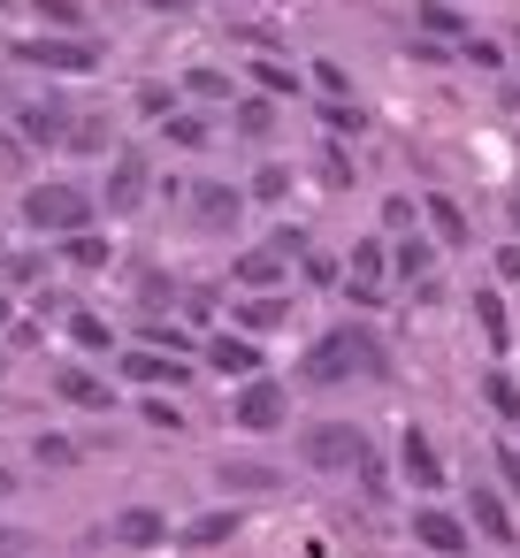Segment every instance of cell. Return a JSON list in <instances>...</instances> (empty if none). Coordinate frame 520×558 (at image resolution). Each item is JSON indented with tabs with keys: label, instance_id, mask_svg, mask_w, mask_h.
I'll return each instance as SVG.
<instances>
[{
	"label": "cell",
	"instance_id": "cell-1",
	"mask_svg": "<svg viewBox=\"0 0 520 558\" xmlns=\"http://www.w3.org/2000/svg\"><path fill=\"white\" fill-rule=\"evenodd\" d=\"M390 375V352L367 322H329L306 352H299V383L306 390H337V383H383Z\"/></svg>",
	"mask_w": 520,
	"mask_h": 558
},
{
	"label": "cell",
	"instance_id": "cell-2",
	"mask_svg": "<svg viewBox=\"0 0 520 558\" xmlns=\"http://www.w3.org/2000/svg\"><path fill=\"white\" fill-rule=\"evenodd\" d=\"M24 222L62 245V238H77V230L100 222V192H85V184H70V177H47V184L24 192Z\"/></svg>",
	"mask_w": 520,
	"mask_h": 558
},
{
	"label": "cell",
	"instance_id": "cell-3",
	"mask_svg": "<svg viewBox=\"0 0 520 558\" xmlns=\"http://www.w3.org/2000/svg\"><path fill=\"white\" fill-rule=\"evenodd\" d=\"M154 192H161L154 154H146V146H116V154H108V177H100V215H108V222H131Z\"/></svg>",
	"mask_w": 520,
	"mask_h": 558
},
{
	"label": "cell",
	"instance_id": "cell-4",
	"mask_svg": "<svg viewBox=\"0 0 520 558\" xmlns=\"http://www.w3.org/2000/svg\"><path fill=\"white\" fill-rule=\"evenodd\" d=\"M299 466L306 474H360L367 466V428L360 421H306L299 428Z\"/></svg>",
	"mask_w": 520,
	"mask_h": 558
},
{
	"label": "cell",
	"instance_id": "cell-5",
	"mask_svg": "<svg viewBox=\"0 0 520 558\" xmlns=\"http://www.w3.org/2000/svg\"><path fill=\"white\" fill-rule=\"evenodd\" d=\"M230 428H245V436H276V428H291V383H276V375L238 383V390H230Z\"/></svg>",
	"mask_w": 520,
	"mask_h": 558
},
{
	"label": "cell",
	"instance_id": "cell-6",
	"mask_svg": "<svg viewBox=\"0 0 520 558\" xmlns=\"http://www.w3.org/2000/svg\"><path fill=\"white\" fill-rule=\"evenodd\" d=\"M16 62H32L47 77H93L108 62V47L100 39H16Z\"/></svg>",
	"mask_w": 520,
	"mask_h": 558
},
{
	"label": "cell",
	"instance_id": "cell-7",
	"mask_svg": "<svg viewBox=\"0 0 520 558\" xmlns=\"http://www.w3.org/2000/svg\"><path fill=\"white\" fill-rule=\"evenodd\" d=\"M352 306H383L390 299V238L375 230V238H360L352 245V260H344V283H337Z\"/></svg>",
	"mask_w": 520,
	"mask_h": 558
},
{
	"label": "cell",
	"instance_id": "cell-8",
	"mask_svg": "<svg viewBox=\"0 0 520 558\" xmlns=\"http://www.w3.org/2000/svg\"><path fill=\"white\" fill-rule=\"evenodd\" d=\"M199 367L222 375V383H253L261 375V344L245 329H215V337H199Z\"/></svg>",
	"mask_w": 520,
	"mask_h": 558
},
{
	"label": "cell",
	"instance_id": "cell-9",
	"mask_svg": "<svg viewBox=\"0 0 520 558\" xmlns=\"http://www.w3.org/2000/svg\"><path fill=\"white\" fill-rule=\"evenodd\" d=\"M55 398L62 405H77V413H108L116 405V375H100V367H85V360H55Z\"/></svg>",
	"mask_w": 520,
	"mask_h": 558
},
{
	"label": "cell",
	"instance_id": "cell-10",
	"mask_svg": "<svg viewBox=\"0 0 520 558\" xmlns=\"http://www.w3.org/2000/svg\"><path fill=\"white\" fill-rule=\"evenodd\" d=\"M230 291H245V299H268V291H291V260H283L276 245H245V253L230 260Z\"/></svg>",
	"mask_w": 520,
	"mask_h": 558
},
{
	"label": "cell",
	"instance_id": "cell-11",
	"mask_svg": "<svg viewBox=\"0 0 520 558\" xmlns=\"http://www.w3.org/2000/svg\"><path fill=\"white\" fill-rule=\"evenodd\" d=\"M123 383H138V390H177V383H192V360L184 352H154V344H123Z\"/></svg>",
	"mask_w": 520,
	"mask_h": 558
},
{
	"label": "cell",
	"instance_id": "cell-12",
	"mask_svg": "<svg viewBox=\"0 0 520 558\" xmlns=\"http://www.w3.org/2000/svg\"><path fill=\"white\" fill-rule=\"evenodd\" d=\"M467 527H474L482 543H497V550H512V543H520V527H512V497H505V489H489V482H474V489H467Z\"/></svg>",
	"mask_w": 520,
	"mask_h": 558
},
{
	"label": "cell",
	"instance_id": "cell-13",
	"mask_svg": "<svg viewBox=\"0 0 520 558\" xmlns=\"http://www.w3.org/2000/svg\"><path fill=\"white\" fill-rule=\"evenodd\" d=\"M413 543L436 550V558H467L474 550V527L459 512H444V505H413Z\"/></svg>",
	"mask_w": 520,
	"mask_h": 558
},
{
	"label": "cell",
	"instance_id": "cell-14",
	"mask_svg": "<svg viewBox=\"0 0 520 558\" xmlns=\"http://www.w3.org/2000/svg\"><path fill=\"white\" fill-rule=\"evenodd\" d=\"M70 123H77V116H70V100H55V93L16 108V138H24V146H70Z\"/></svg>",
	"mask_w": 520,
	"mask_h": 558
},
{
	"label": "cell",
	"instance_id": "cell-15",
	"mask_svg": "<svg viewBox=\"0 0 520 558\" xmlns=\"http://www.w3.org/2000/svg\"><path fill=\"white\" fill-rule=\"evenodd\" d=\"M398 474H406V482H413L421 497H436V489H444V459H436V436H428V428H413V421H406V436H398Z\"/></svg>",
	"mask_w": 520,
	"mask_h": 558
},
{
	"label": "cell",
	"instance_id": "cell-16",
	"mask_svg": "<svg viewBox=\"0 0 520 558\" xmlns=\"http://www.w3.org/2000/svg\"><path fill=\"white\" fill-rule=\"evenodd\" d=\"M100 527H108L116 550H154V543H169V512H154V505H123V512L100 520Z\"/></svg>",
	"mask_w": 520,
	"mask_h": 558
},
{
	"label": "cell",
	"instance_id": "cell-17",
	"mask_svg": "<svg viewBox=\"0 0 520 558\" xmlns=\"http://www.w3.org/2000/svg\"><path fill=\"white\" fill-rule=\"evenodd\" d=\"M184 199H192V222H199V230H230V222L253 207V199H245V184H192Z\"/></svg>",
	"mask_w": 520,
	"mask_h": 558
},
{
	"label": "cell",
	"instance_id": "cell-18",
	"mask_svg": "<svg viewBox=\"0 0 520 558\" xmlns=\"http://www.w3.org/2000/svg\"><path fill=\"white\" fill-rule=\"evenodd\" d=\"M421 222H428V238H436L444 253L474 245V222H467V207H459L451 192H428V199H421Z\"/></svg>",
	"mask_w": 520,
	"mask_h": 558
},
{
	"label": "cell",
	"instance_id": "cell-19",
	"mask_svg": "<svg viewBox=\"0 0 520 558\" xmlns=\"http://www.w3.org/2000/svg\"><path fill=\"white\" fill-rule=\"evenodd\" d=\"M215 489L222 497H268V489H283V466H268V459H222Z\"/></svg>",
	"mask_w": 520,
	"mask_h": 558
},
{
	"label": "cell",
	"instance_id": "cell-20",
	"mask_svg": "<svg viewBox=\"0 0 520 558\" xmlns=\"http://www.w3.org/2000/svg\"><path fill=\"white\" fill-rule=\"evenodd\" d=\"M413 32H428V47H451V54L474 39V24L451 9V0H413Z\"/></svg>",
	"mask_w": 520,
	"mask_h": 558
},
{
	"label": "cell",
	"instance_id": "cell-21",
	"mask_svg": "<svg viewBox=\"0 0 520 558\" xmlns=\"http://www.w3.org/2000/svg\"><path fill=\"white\" fill-rule=\"evenodd\" d=\"M291 322V291H268V299H230V329L245 337H276Z\"/></svg>",
	"mask_w": 520,
	"mask_h": 558
},
{
	"label": "cell",
	"instance_id": "cell-22",
	"mask_svg": "<svg viewBox=\"0 0 520 558\" xmlns=\"http://www.w3.org/2000/svg\"><path fill=\"white\" fill-rule=\"evenodd\" d=\"M428 268H436V238H421V230H413V238H398V245H390V283H413V291L428 299Z\"/></svg>",
	"mask_w": 520,
	"mask_h": 558
},
{
	"label": "cell",
	"instance_id": "cell-23",
	"mask_svg": "<svg viewBox=\"0 0 520 558\" xmlns=\"http://www.w3.org/2000/svg\"><path fill=\"white\" fill-rule=\"evenodd\" d=\"M62 337H70V352H85V360H108V352H116V329H108V314H93V306H70V314H62Z\"/></svg>",
	"mask_w": 520,
	"mask_h": 558
},
{
	"label": "cell",
	"instance_id": "cell-24",
	"mask_svg": "<svg viewBox=\"0 0 520 558\" xmlns=\"http://www.w3.org/2000/svg\"><path fill=\"white\" fill-rule=\"evenodd\" d=\"M55 253H62V268H77V276H108V268H116V238H100V230H77V238H62Z\"/></svg>",
	"mask_w": 520,
	"mask_h": 558
},
{
	"label": "cell",
	"instance_id": "cell-25",
	"mask_svg": "<svg viewBox=\"0 0 520 558\" xmlns=\"http://www.w3.org/2000/svg\"><path fill=\"white\" fill-rule=\"evenodd\" d=\"M230 131H238L245 146H268V138H276V100H268V93H245V100L230 108Z\"/></svg>",
	"mask_w": 520,
	"mask_h": 558
},
{
	"label": "cell",
	"instance_id": "cell-26",
	"mask_svg": "<svg viewBox=\"0 0 520 558\" xmlns=\"http://www.w3.org/2000/svg\"><path fill=\"white\" fill-rule=\"evenodd\" d=\"M474 329H482V344H489V352H497V360H505V352H512V322H505V299H497V291H489V283H482V291H474Z\"/></svg>",
	"mask_w": 520,
	"mask_h": 558
},
{
	"label": "cell",
	"instance_id": "cell-27",
	"mask_svg": "<svg viewBox=\"0 0 520 558\" xmlns=\"http://www.w3.org/2000/svg\"><path fill=\"white\" fill-rule=\"evenodd\" d=\"M253 85H261L268 100H299V93H306V70H291L283 54H261V62H253Z\"/></svg>",
	"mask_w": 520,
	"mask_h": 558
},
{
	"label": "cell",
	"instance_id": "cell-28",
	"mask_svg": "<svg viewBox=\"0 0 520 558\" xmlns=\"http://www.w3.org/2000/svg\"><path fill=\"white\" fill-rule=\"evenodd\" d=\"M238 527H245V520H238V505H230V512L215 505V512H199V520H184V550H215V543H230Z\"/></svg>",
	"mask_w": 520,
	"mask_h": 558
},
{
	"label": "cell",
	"instance_id": "cell-29",
	"mask_svg": "<svg viewBox=\"0 0 520 558\" xmlns=\"http://www.w3.org/2000/svg\"><path fill=\"white\" fill-rule=\"evenodd\" d=\"M177 85H184L192 100H222V108H238V100H245V93H238V77H230V70H207V62H199V70H184Z\"/></svg>",
	"mask_w": 520,
	"mask_h": 558
},
{
	"label": "cell",
	"instance_id": "cell-30",
	"mask_svg": "<svg viewBox=\"0 0 520 558\" xmlns=\"http://www.w3.org/2000/svg\"><path fill=\"white\" fill-rule=\"evenodd\" d=\"M245 199H253V207H283V199H291V161H261V169L245 177Z\"/></svg>",
	"mask_w": 520,
	"mask_h": 558
},
{
	"label": "cell",
	"instance_id": "cell-31",
	"mask_svg": "<svg viewBox=\"0 0 520 558\" xmlns=\"http://www.w3.org/2000/svg\"><path fill=\"white\" fill-rule=\"evenodd\" d=\"M62 154H116V123H108V116H77Z\"/></svg>",
	"mask_w": 520,
	"mask_h": 558
},
{
	"label": "cell",
	"instance_id": "cell-32",
	"mask_svg": "<svg viewBox=\"0 0 520 558\" xmlns=\"http://www.w3.org/2000/svg\"><path fill=\"white\" fill-rule=\"evenodd\" d=\"M482 405H489V413L512 428V421H520V383H512L505 367H489V375H482Z\"/></svg>",
	"mask_w": 520,
	"mask_h": 558
},
{
	"label": "cell",
	"instance_id": "cell-33",
	"mask_svg": "<svg viewBox=\"0 0 520 558\" xmlns=\"http://www.w3.org/2000/svg\"><path fill=\"white\" fill-rule=\"evenodd\" d=\"M32 459H39L47 474H70V466L85 459V444H70V436H47V428H39V436H32Z\"/></svg>",
	"mask_w": 520,
	"mask_h": 558
},
{
	"label": "cell",
	"instance_id": "cell-34",
	"mask_svg": "<svg viewBox=\"0 0 520 558\" xmlns=\"http://www.w3.org/2000/svg\"><path fill=\"white\" fill-rule=\"evenodd\" d=\"M177 100H184V85H161V77H146V85H138V116H146V123H169V116H177Z\"/></svg>",
	"mask_w": 520,
	"mask_h": 558
},
{
	"label": "cell",
	"instance_id": "cell-35",
	"mask_svg": "<svg viewBox=\"0 0 520 558\" xmlns=\"http://www.w3.org/2000/svg\"><path fill=\"white\" fill-rule=\"evenodd\" d=\"M138 421H146V428H169V436H177V428H184V405H177L169 390H146V398H138Z\"/></svg>",
	"mask_w": 520,
	"mask_h": 558
},
{
	"label": "cell",
	"instance_id": "cell-36",
	"mask_svg": "<svg viewBox=\"0 0 520 558\" xmlns=\"http://www.w3.org/2000/svg\"><path fill=\"white\" fill-rule=\"evenodd\" d=\"M413 230H421V207H413L406 192H390V199H383V238H413Z\"/></svg>",
	"mask_w": 520,
	"mask_h": 558
},
{
	"label": "cell",
	"instance_id": "cell-37",
	"mask_svg": "<svg viewBox=\"0 0 520 558\" xmlns=\"http://www.w3.org/2000/svg\"><path fill=\"white\" fill-rule=\"evenodd\" d=\"M47 276V253H0V283H39Z\"/></svg>",
	"mask_w": 520,
	"mask_h": 558
},
{
	"label": "cell",
	"instance_id": "cell-38",
	"mask_svg": "<svg viewBox=\"0 0 520 558\" xmlns=\"http://www.w3.org/2000/svg\"><path fill=\"white\" fill-rule=\"evenodd\" d=\"M161 131H169V146H184V154H199V146H207V123H199V116H184V108H177Z\"/></svg>",
	"mask_w": 520,
	"mask_h": 558
},
{
	"label": "cell",
	"instance_id": "cell-39",
	"mask_svg": "<svg viewBox=\"0 0 520 558\" xmlns=\"http://www.w3.org/2000/svg\"><path fill=\"white\" fill-rule=\"evenodd\" d=\"M306 85H322L329 100H352V77H344L337 62H314V70H306Z\"/></svg>",
	"mask_w": 520,
	"mask_h": 558
},
{
	"label": "cell",
	"instance_id": "cell-40",
	"mask_svg": "<svg viewBox=\"0 0 520 558\" xmlns=\"http://www.w3.org/2000/svg\"><path fill=\"white\" fill-rule=\"evenodd\" d=\"M322 123H329V131H352V138L367 131V116H360L352 100H322Z\"/></svg>",
	"mask_w": 520,
	"mask_h": 558
},
{
	"label": "cell",
	"instance_id": "cell-41",
	"mask_svg": "<svg viewBox=\"0 0 520 558\" xmlns=\"http://www.w3.org/2000/svg\"><path fill=\"white\" fill-rule=\"evenodd\" d=\"M261 245H276L283 260H306V230H299V222H276V230H268Z\"/></svg>",
	"mask_w": 520,
	"mask_h": 558
},
{
	"label": "cell",
	"instance_id": "cell-42",
	"mask_svg": "<svg viewBox=\"0 0 520 558\" xmlns=\"http://www.w3.org/2000/svg\"><path fill=\"white\" fill-rule=\"evenodd\" d=\"M177 306H184L192 322H207V314L222 306V291H215V283H184V299H177Z\"/></svg>",
	"mask_w": 520,
	"mask_h": 558
},
{
	"label": "cell",
	"instance_id": "cell-43",
	"mask_svg": "<svg viewBox=\"0 0 520 558\" xmlns=\"http://www.w3.org/2000/svg\"><path fill=\"white\" fill-rule=\"evenodd\" d=\"M489 466H497V489H505V497H520V451H512V444H497V451H489Z\"/></svg>",
	"mask_w": 520,
	"mask_h": 558
},
{
	"label": "cell",
	"instance_id": "cell-44",
	"mask_svg": "<svg viewBox=\"0 0 520 558\" xmlns=\"http://www.w3.org/2000/svg\"><path fill=\"white\" fill-rule=\"evenodd\" d=\"M32 9H39V24H62V32H77V24H85L77 0H32Z\"/></svg>",
	"mask_w": 520,
	"mask_h": 558
},
{
	"label": "cell",
	"instance_id": "cell-45",
	"mask_svg": "<svg viewBox=\"0 0 520 558\" xmlns=\"http://www.w3.org/2000/svg\"><path fill=\"white\" fill-rule=\"evenodd\" d=\"M299 276H306V283H322V291H329V283H337V276H344V268H337V260H329V253H314V245H306V260H299Z\"/></svg>",
	"mask_w": 520,
	"mask_h": 558
},
{
	"label": "cell",
	"instance_id": "cell-46",
	"mask_svg": "<svg viewBox=\"0 0 520 558\" xmlns=\"http://www.w3.org/2000/svg\"><path fill=\"white\" fill-rule=\"evenodd\" d=\"M322 184H337V192H344V184H352V154H337V146H329V154H322Z\"/></svg>",
	"mask_w": 520,
	"mask_h": 558
},
{
	"label": "cell",
	"instance_id": "cell-47",
	"mask_svg": "<svg viewBox=\"0 0 520 558\" xmlns=\"http://www.w3.org/2000/svg\"><path fill=\"white\" fill-rule=\"evenodd\" d=\"M39 344H47V322H16L9 329V352H39Z\"/></svg>",
	"mask_w": 520,
	"mask_h": 558
},
{
	"label": "cell",
	"instance_id": "cell-48",
	"mask_svg": "<svg viewBox=\"0 0 520 558\" xmlns=\"http://www.w3.org/2000/svg\"><path fill=\"white\" fill-rule=\"evenodd\" d=\"M459 62H474V70H497V62H505V54H497V47H489V39H467V47H459Z\"/></svg>",
	"mask_w": 520,
	"mask_h": 558
},
{
	"label": "cell",
	"instance_id": "cell-49",
	"mask_svg": "<svg viewBox=\"0 0 520 558\" xmlns=\"http://www.w3.org/2000/svg\"><path fill=\"white\" fill-rule=\"evenodd\" d=\"M497 276H505V283H520V238H512V245H497Z\"/></svg>",
	"mask_w": 520,
	"mask_h": 558
},
{
	"label": "cell",
	"instance_id": "cell-50",
	"mask_svg": "<svg viewBox=\"0 0 520 558\" xmlns=\"http://www.w3.org/2000/svg\"><path fill=\"white\" fill-rule=\"evenodd\" d=\"M16 489H24V474H16V466H0V497H16Z\"/></svg>",
	"mask_w": 520,
	"mask_h": 558
},
{
	"label": "cell",
	"instance_id": "cell-51",
	"mask_svg": "<svg viewBox=\"0 0 520 558\" xmlns=\"http://www.w3.org/2000/svg\"><path fill=\"white\" fill-rule=\"evenodd\" d=\"M138 9H161V16H177V9H184V0H138Z\"/></svg>",
	"mask_w": 520,
	"mask_h": 558
},
{
	"label": "cell",
	"instance_id": "cell-52",
	"mask_svg": "<svg viewBox=\"0 0 520 558\" xmlns=\"http://www.w3.org/2000/svg\"><path fill=\"white\" fill-rule=\"evenodd\" d=\"M0 329H16V306H9V291H0Z\"/></svg>",
	"mask_w": 520,
	"mask_h": 558
},
{
	"label": "cell",
	"instance_id": "cell-53",
	"mask_svg": "<svg viewBox=\"0 0 520 558\" xmlns=\"http://www.w3.org/2000/svg\"><path fill=\"white\" fill-rule=\"evenodd\" d=\"M505 215H512V238H520V192H512V207H505Z\"/></svg>",
	"mask_w": 520,
	"mask_h": 558
},
{
	"label": "cell",
	"instance_id": "cell-54",
	"mask_svg": "<svg viewBox=\"0 0 520 558\" xmlns=\"http://www.w3.org/2000/svg\"><path fill=\"white\" fill-rule=\"evenodd\" d=\"M0 375H9V344H0Z\"/></svg>",
	"mask_w": 520,
	"mask_h": 558
},
{
	"label": "cell",
	"instance_id": "cell-55",
	"mask_svg": "<svg viewBox=\"0 0 520 558\" xmlns=\"http://www.w3.org/2000/svg\"><path fill=\"white\" fill-rule=\"evenodd\" d=\"M9 9H16V0H0V16H9Z\"/></svg>",
	"mask_w": 520,
	"mask_h": 558
}]
</instances>
